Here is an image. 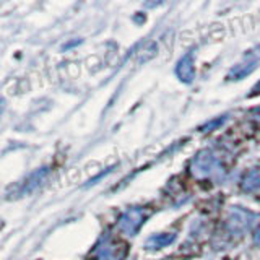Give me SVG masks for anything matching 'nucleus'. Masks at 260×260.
Here are the masks:
<instances>
[{"label": "nucleus", "instance_id": "f257e3e1", "mask_svg": "<svg viewBox=\"0 0 260 260\" xmlns=\"http://www.w3.org/2000/svg\"><path fill=\"white\" fill-rule=\"evenodd\" d=\"M124 257H125V244L111 238L109 234L101 238V241L96 244L91 254L93 260H122Z\"/></svg>", "mask_w": 260, "mask_h": 260}, {"label": "nucleus", "instance_id": "f03ea898", "mask_svg": "<svg viewBox=\"0 0 260 260\" xmlns=\"http://www.w3.org/2000/svg\"><path fill=\"white\" fill-rule=\"evenodd\" d=\"M148 211L140 207H132L127 211H124V215L119 219V230L127 234V236H135L138 230L143 226V223L148 218Z\"/></svg>", "mask_w": 260, "mask_h": 260}, {"label": "nucleus", "instance_id": "7ed1b4c3", "mask_svg": "<svg viewBox=\"0 0 260 260\" xmlns=\"http://www.w3.org/2000/svg\"><path fill=\"white\" fill-rule=\"evenodd\" d=\"M258 62H260V47L252 49V51H249L246 55H244V59L238 65H234V69L228 73V78L230 80H242L244 77L250 75V73L257 69Z\"/></svg>", "mask_w": 260, "mask_h": 260}, {"label": "nucleus", "instance_id": "20e7f679", "mask_svg": "<svg viewBox=\"0 0 260 260\" xmlns=\"http://www.w3.org/2000/svg\"><path fill=\"white\" fill-rule=\"evenodd\" d=\"M218 166L216 158L213 156V153L205 150L200 151L197 156H195L193 162H192V173L197 177H208L213 173V169Z\"/></svg>", "mask_w": 260, "mask_h": 260}, {"label": "nucleus", "instance_id": "39448f33", "mask_svg": "<svg viewBox=\"0 0 260 260\" xmlns=\"http://www.w3.org/2000/svg\"><path fill=\"white\" fill-rule=\"evenodd\" d=\"M193 55H195V51L185 52L176 65V75L179 77V80L184 81V83H190L195 77Z\"/></svg>", "mask_w": 260, "mask_h": 260}, {"label": "nucleus", "instance_id": "423d86ee", "mask_svg": "<svg viewBox=\"0 0 260 260\" xmlns=\"http://www.w3.org/2000/svg\"><path fill=\"white\" fill-rule=\"evenodd\" d=\"M176 241V234L173 233H162V234H154L146 241L145 247L148 250H159L162 247H168L169 244H173Z\"/></svg>", "mask_w": 260, "mask_h": 260}, {"label": "nucleus", "instance_id": "0eeeda50", "mask_svg": "<svg viewBox=\"0 0 260 260\" xmlns=\"http://www.w3.org/2000/svg\"><path fill=\"white\" fill-rule=\"evenodd\" d=\"M242 190L244 192H257L260 190V168L250 169L242 179Z\"/></svg>", "mask_w": 260, "mask_h": 260}, {"label": "nucleus", "instance_id": "6e6552de", "mask_svg": "<svg viewBox=\"0 0 260 260\" xmlns=\"http://www.w3.org/2000/svg\"><path fill=\"white\" fill-rule=\"evenodd\" d=\"M49 173V169L47 168H41V169H38V171H35L26 181H24V184H23V187H21V193H29V192H32L36 189V187L41 184V181L46 177V174Z\"/></svg>", "mask_w": 260, "mask_h": 260}, {"label": "nucleus", "instance_id": "1a4fd4ad", "mask_svg": "<svg viewBox=\"0 0 260 260\" xmlns=\"http://www.w3.org/2000/svg\"><path fill=\"white\" fill-rule=\"evenodd\" d=\"M254 242L260 247V224L255 228V231H254Z\"/></svg>", "mask_w": 260, "mask_h": 260}, {"label": "nucleus", "instance_id": "9d476101", "mask_svg": "<svg viewBox=\"0 0 260 260\" xmlns=\"http://www.w3.org/2000/svg\"><path fill=\"white\" fill-rule=\"evenodd\" d=\"M258 111H260V109H258Z\"/></svg>", "mask_w": 260, "mask_h": 260}]
</instances>
